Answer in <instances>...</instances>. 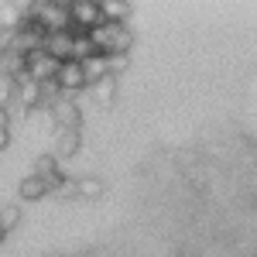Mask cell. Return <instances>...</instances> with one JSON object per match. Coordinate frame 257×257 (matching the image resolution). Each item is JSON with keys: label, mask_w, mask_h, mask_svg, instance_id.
Masks as SVG:
<instances>
[{"label": "cell", "mask_w": 257, "mask_h": 257, "mask_svg": "<svg viewBox=\"0 0 257 257\" xmlns=\"http://www.w3.org/2000/svg\"><path fill=\"white\" fill-rule=\"evenodd\" d=\"M96 24H103L99 0H72L69 4V35H86Z\"/></svg>", "instance_id": "1"}, {"label": "cell", "mask_w": 257, "mask_h": 257, "mask_svg": "<svg viewBox=\"0 0 257 257\" xmlns=\"http://www.w3.org/2000/svg\"><path fill=\"white\" fill-rule=\"evenodd\" d=\"M45 38H48V31L41 28L35 18H24L18 24V31H14V52H21V55H28V52H38L41 45H45Z\"/></svg>", "instance_id": "2"}, {"label": "cell", "mask_w": 257, "mask_h": 257, "mask_svg": "<svg viewBox=\"0 0 257 257\" xmlns=\"http://www.w3.org/2000/svg\"><path fill=\"white\" fill-rule=\"evenodd\" d=\"M82 148V131H76V127H59L55 131V138H52V158L55 161H65V158H76Z\"/></svg>", "instance_id": "3"}, {"label": "cell", "mask_w": 257, "mask_h": 257, "mask_svg": "<svg viewBox=\"0 0 257 257\" xmlns=\"http://www.w3.org/2000/svg\"><path fill=\"white\" fill-rule=\"evenodd\" d=\"M55 82H59V89H62V96H65V99H76V96H79V89H86L82 65H79V62H62Z\"/></svg>", "instance_id": "4"}, {"label": "cell", "mask_w": 257, "mask_h": 257, "mask_svg": "<svg viewBox=\"0 0 257 257\" xmlns=\"http://www.w3.org/2000/svg\"><path fill=\"white\" fill-rule=\"evenodd\" d=\"M24 65H28V76L35 82H45V79H55V76H59L62 62H55L48 52L38 48V52H28V55H24Z\"/></svg>", "instance_id": "5"}, {"label": "cell", "mask_w": 257, "mask_h": 257, "mask_svg": "<svg viewBox=\"0 0 257 257\" xmlns=\"http://www.w3.org/2000/svg\"><path fill=\"white\" fill-rule=\"evenodd\" d=\"M52 120H55L59 127H76V131H79V123H82L79 99H65V96H59L55 103H52Z\"/></svg>", "instance_id": "6"}, {"label": "cell", "mask_w": 257, "mask_h": 257, "mask_svg": "<svg viewBox=\"0 0 257 257\" xmlns=\"http://www.w3.org/2000/svg\"><path fill=\"white\" fill-rule=\"evenodd\" d=\"M41 52H48L55 62H72V35L69 31H48Z\"/></svg>", "instance_id": "7"}, {"label": "cell", "mask_w": 257, "mask_h": 257, "mask_svg": "<svg viewBox=\"0 0 257 257\" xmlns=\"http://www.w3.org/2000/svg\"><path fill=\"white\" fill-rule=\"evenodd\" d=\"M31 175H38L41 182L48 185V192H52L62 178H65V175H62V168H59V161L52 158V155H38V158H35V172H31Z\"/></svg>", "instance_id": "8"}, {"label": "cell", "mask_w": 257, "mask_h": 257, "mask_svg": "<svg viewBox=\"0 0 257 257\" xmlns=\"http://www.w3.org/2000/svg\"><path fill=\"white\" fill-rule=\"evenodd\" d=\"M99 14L106 24H127V18L134 14L131 0H99Z\"/></svg>", "instance_id": "9"}, {"label": "cell", "mask_w": 257, "mask_h": 257, "mask_svg": "<svg viewBox=\"0 0 257 257\" xmlns=\"http://www.w3.org/2000/svg\"><path fill=\"white\" fill-rule=\"evenodd\" d=\"M89 96L96 106H113V99H117V79L113 76H103L99 82L89 86Z\"/></svg>", "instance_id": "10"}, {"label": "cell", "mask_w": 257, "mask_h": 257, "mask_svg": "<svg viewBox=\"0 0 257 257\" xmlns=\"http://www.w3.org/2000/svg\"><path fill=\"white\" fill-rule=\"evenodd\" d=\"M18 196L24 199V202H35V199H45V196H48V185H45L38 175H28V178H21Z\"/></svg>", "instance_id": "11"}, {"label": "cell", "mask_w": 257, "mask_h": 257, "mask_svg": "<svg viewBox=\"0 0 257 257\" xmlns=\"http://www.w3.org/2000/svg\"><path fill=\"white\" fill-rule=\"evenodd\" d=\"M24 21V4H0V31H18Z\"/></svg>", "instance_id": "12"}, {"label": "cell", "mask_w": 257, "mask_h": 257, "mask_svg": "<svg viewBox=\"0 0 257 257\" xmlns=\"http://www.w3.org/2000/svg\"><path fill=\"white\" fill-rule=\"evenodd\" d=\"M79 65H82V76H86V86H93V82H99L103 76H110V72H106V59H103V55H93V59L79 62Z\"/></svg>", "instance_id": "13"}, {"label": "cell", "mask_w": 257, "mask_h": 257, "mask_svg": "<svg viewBox=\"0 0 257 257\" xmlns=\"http://www.w3.org/2000/svg\"><path fill=\"white\" fill-rule=\"evenodd\" d=\"M76 192H79V199H99L106 192V185L96 175H82V178H76Z\"/></svg>", "instance_id": "14"}, {"label": "cell", "mask_w": 257, "mask_h": 257, "mask_svg": "<svg viewBox=\"0 0 257 257\" xmlns=\"http://www.w3.org/2000/svg\"><path fill=\"white\" fill-rule=\"evenodd\" d=\"M93 55H96V48H93L89 35H72V62H86Z\"/></svg>", "instance_id": "15"}, {"label": "cell", "mask_w": 257, "mask_h": 257, "mask_svg": "<svg viewBox=\"0 0 257 257\" xmlns=\"http://www.w3.org/2000/svg\"><path fill=\"white\" fill-rule=\"evenodd\" d=\"M14 226H21V206H4L0 209V230L11 233Z\"/></svg>", "instance_id": "16"}, {"label": "cell", "mask_w": 257, "mask_h": 257, "mask_svg": "<svg viewBox=\"0 0 257 257\" xmlns=\"http://www.w3.org/2000/svg\"><path fill=\"white\" fill-rule=\"evenodd\" d=\"M52 196H62V199H79V192H76V178H62L59 185H55V189H52Z\"/></svg>", "instance_id": "17"}, {"label": "cell", "mask_w": 257, "mask_h": 257, "mask_svg": "<svg viewBox=\"0 0 257 257\" xmlns=\"http://www.w3.org/2000/svg\"><path fill=\"white\" fill-rule=\"evenodd\" d=\"M127 65H131V55H110V59H106V72L117 79V76L123 72V69H127Z\"/></svg>", "instance_id": "18"}, {"label": "cell", "mask_w": 257, "mask_h": 257, "mask_svg": "<svg viewBox=\"0 0 257 257\" xmlns=\"http://www.w3.org/2000/svg\"><path fill=\"white\" fill-rule=\"evenodd\" d=\"M11 148V131H0V151H7Z\"/></svg>", "instance_id": "19"}, {"label": "cell", "mask_w": 257, "mask_h": 257, "mask_svg": "<svg viewBox=\"0 0 257 257\" xmlns=\"http://www.w3.org/2000/svg\"><path fill=\"white\" fill-rule=\"evenodd\" d=\"M7 123H11V110L0 106V131H7Z\"/></svg>", "instance_id": "20"}, {"label": "cell", "mask_w": 257, "mask_h": 257, "mask_svg": "<svg viewBox=\"0 0 257 257\" xmlns=\"http://www.w3.org/2000/svg\"><path fill=\"white\" fill-rule=\"evenodd\" d=\"M4 237H7V233H4V230H0V243H4Z\"/></svg>", "instance_id": "21"}]
</instances>
